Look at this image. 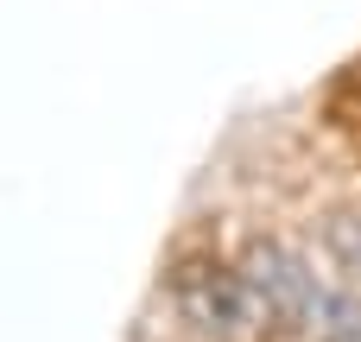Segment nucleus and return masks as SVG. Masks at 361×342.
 Masks as SVG:
<instances>
[{"mask_svg":"<svg viewBox=\"0 0 361 342\" xmlns=\"http://www.w3.org/2000/svg\"><path fill=\"white\" fill-rule=\"evenodd\" d=\"M254 305H260V324L267 336L279 342H336L361 330V292L349 279L324 273L311 248L286 241V235H254L241 241L235 254Z\"/></svg>","mask_w":361,"mask_h":342,"instance_id":"obj_1","label":"nucleus"},{"mask_svg":"<svg viewBox=\"0 0 361 342\" xmlns=\"http://www.w3.org/2000/svg\"><path fill=\"white\" fill-rule=\"evenodd\" d=\"M336 342H361V330H349V336H336Z\"/></svg>","mask_w":361,"mask_h":342,"instance_id":"obj_4","label":"nucleus"},{"mask_svg":"<svg viewBox=\"0 0 361 342\" xmlns=\"http://www.w3.org/2000/svg\"><path fill=\"white\" fill-rule=\"evenodd\" d=\"M317 241H324V260L361 292V209H330L317 222Z\"/></svg>","mask_w":361,"mask_h":342,"instance_id":"obj_3","label":"nucleus"},{"mask_svg":"<svg viewBox=\"0 0 361 342\" xmlns=\"http://www.w3.org/2000/svg\"><path fill=\"white\" fill-rule=\"evenodd\" d=\"M165 305H171L178 330L190 342H254V336H267L260 305H254L241 267L222 260V254H178L165 267Z\"/></svg>","mask_w":361,"mask_h":342,"instance_id":"obj_2","label":"nucleus"}]
</instances>
